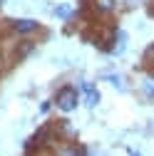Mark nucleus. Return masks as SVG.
I'll list each match as a JSON object with an SVG mask.
<instances>
[{"instance_id":"5","label":"nucleus","mask_w":154,"mask_h":156,"mask_svg":"<svg viewBox=\"0 0 154 156\" xmlns=\"http://www.w3.org/2000/svg\"><path fill=\"white\" fill-rule=\"evenodd\" d=\"M144 62L154 65V45H152V47H147V52H144Z\"/></svg>"},{"instance_id":"9","label":"nucleus","mask_w":154,"mask_h":156,"mask_svg":"<svg viewBox=\"0 0 154 156\" xmlns=\"http://www.w3.org/2000/svg\"><path fill=\"white\" fill-rule=\"evenodd\" d=\"M0 5H3V0H0Z\"/></svg>"},{"instance_id":"1","label":"nucleus","mask_w":154,"mask_h":156,"mask_svg":"<svg viewBox=\"0 0 154 156\" xmlns=\"http://www.w3.org/2000/svg\"><path fill=\"white\" fill-rule=\"evenodd\" d=\"M77 99H80V94H77L75 87H62L60 92H57V107H60L62 112H72L77 107Z\"/></svg>"},{"instance_id":"2","label":"nucleus","mask_w":154,"mask_h":156,"mask_svg":"<svg viewBox=\"0 0 154 156\" xmlns=\"http://www.w3.org/2000/svg\"><path fill=\"white\" fill-rule=\"evenodd\" d=\"M13 30L28 35V32H35V30H37V23H35V20H28V17H25V20H15V23H13Z\"/></svg>"},{"instance_id":"7","label":"nucleus","mask_w":154,"mask_h":156,"mask_svg":"<svg viewBox=\"0 0 154 156\" xmlns=\"http://www.w3.org/2000/svg\"><path fill=\"white\" fill-rule=\"evenodd\" d=\"M129 156H142V154L139 151H129Z\"/></svg>"},{"instance_id":"4","label":"nucleus","mask_w":154,"mask_h":156,"mask_svg":"<svg viewBox=\"0 0 154 156\" xmlns=\"http://www.w3.org/2000/svg\"><path fill=\"white\" fill-rule=\"evenodd\" d=\"M82 89L87 92V107H94V104L100 102V92H94L92 84H82Z\"/></svg>"},{"instance_id":"8","label":"nucleus","mask_w":154,"mask_h":156,"mask_svg":"<svg viewBox=\"0 0 154 156\" xmlns=\"http://www.w3.org/2000/svg\"><path fill=\"white\" fill-rule=\"evenodd\" d=\"M149 15H154V8H149Z\"/></svg>"},{"instance_id":"6","label":"nucleus","mask_w":154,"mask_h":156,"mask_svg":"<svg viewBox=\"0 0 154 156\" xmlns=\"http://www.w3.org/2000/svg\"><path fill=\"white\" fill-rule=\"evenodd\" d=\"M55 15H57V17H67V15H70V8H67V5L57 8V10H55Z\"/></svg>"},{"instance_id":"3","label":"nucleus","mask_w":154,"mask_h":156,"mask_svg":"<svg viewBox=\"0 0 154 156\" xmlns=\"http://www.w3.org/2000/svg\"><path fill=\"white\" fill-rule=\"evenodd\" d=\"M92 5H94L97 12H112L117 3H114V0H92Z\"/></svg>"}]
</instances>
